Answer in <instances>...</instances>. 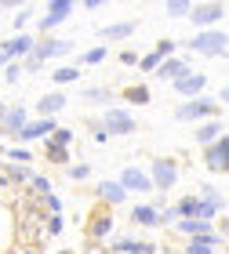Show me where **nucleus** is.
<instances>
[{"label": "nucleus", "mask_w": 229, "mask_h": 254, "mask_svg": "<svg viewBox=\"0 0 229 254\" xmlns=\"http://www.w3.org/2000/svg\"><path fill=\"white\" fill-rule=\"evenodd\" d=\"M48 236V229H44V214H40V207H33V203H26V207H18V222H15V240L22 247H37L40 240Z\"/></svg>", "instance_id": "obj_1"}, {"label": "nucleus", "mask_w": 229, "mask_h": 254, "mask_svg": "<svg viewBox=\"0 0 229 254\" xmlns=\"http://www.w3.org/2000/svg\"><path fill=\"white\" fill-rule=\"evenodd\" d=\"M189 48H197L200 55H219V59H222V55L229 51V37L219 33V29H208V33H200V37H193Z\"/></svg>", "instance_id": "obj_2"}, {"label": "nucleus", "mask_w": 229, "mask_h": 254, "mask_svg": "<svg viewBox=\"0 0 229 254\" xmlns=\"http://www.w3.org/2000/svg\"><path fill=\"white\" fill-rule=\"evenodd\" d=\"M215 113H219V102H211V98H193V102H186V106L175 109V117H178V120H200V117H215Z\"/></svg>", "instance_id": "obj_3"}, {"label": "nucleus", "mask_w": 229, "mask_h": 254, "mask_svg": "<svg viewBox=\"0 0 229 254\" xmlns=\"http://www.w3.org/2000/svg\"><path fill=\"white\" fill-rule=\"evenodd\" d=\"M226 4H197V7H193V15H189V22H193V26H200L204 33H208L211 26H215V22H219L222 15H226Z\"/></svg>", "instance_id": "obj_4"}, {"label": "nucleus", "mask_w": 229, "mask_h": 254, "mask_svg": "<svg viewBox=\"0 0 229 254\" xmlns=\"http://www.w3.org/2000/svg\"><path fill=\"white\" fill-rule=\"evenodd\" d=\"M33 51H37V44H33V37H26V33H18L15 40H7L4 48H0V65H4L7 59H29Z\"/></svg>", "instance_id": "obj_5"}, {"label": "nucleus", "mask_w": 229, "mask_h": 254, "mask_svg": "<svg viewBox=\"0 0 229 254\" xmlns=\"http://www.w3.org/2000/svg\"><path fill=\"white\" fill-rule=\"evenodd\" d=\"M102 124H106V131H109V134H131V131H135L131 113H124V109H117V106L102 113Z\"/></svg>", "instance_id": "obj_6"}, {"label": "nucleus", "mask_w": 229, "mask_h": 254, "mask_svg": "<svg viewBox=\"0 0 229 254\" xmlns=\"http://www.w3.org/2000/svg\"><path fill=\"white\" fill-rule=\"evenodd\" d=\"M70 15H73V4H70V0H51L48 11H44V18H40V29L48 33V29L59 26V22H66Z\"/></svg>", "instance_id": "obj_7"}, {"label": "nucleus", "mask_w": 229, "mask_h": 254, "mask_svg": "<svg viewBox=\"0 0 229 254\" xmlns=\"http://www.w3.org/2000/svg\"><path fill=\"white\" fill-rule=\"evenodd\" d=\"M150 178H153V186H160V192H167V189L178 182V167H175V160H156Z\"/></svg>", "instance_id": "obj_8"}, {"label": "nucleus", "mask_w": 229, "mask_h": 254, "mask_svg": "<svg viewBox=\"0 0 229 254\" xmlns=\"http://www.w3.org/2000/svg\"><path fill=\"white\" fill-rule=\"evenodd\" d=\"M204 84H208V76L189 69V73H182V76L175 80V91H178V95H186V98H197L200 91H204Z\"/></svg>", "instance_id": "obj_9"}, {"label": "nucleus", "mask_w": 229, "mask_h": 254, "mask_svg": "<svg viewBox=\"0 0 229 254\" xmlns=\"http://www.w3.org/2000/svg\"><path fill=\"white\" fill-rule=\"evenodd\" d=\"M70 48H73L70 40H51V37H44V40L37 44V51H33V59H37V62L44 65L48 59H55V55H66Z\"/></svg>", "instance_id": "obj_10"}, {"label": "nucleus", "mask_w": 229, "mask_h": 254, "mask_svg": "<svg viewBox=\"0 0 229 254\" xmlns=\"http://www.w3.org/2000/svg\"><path fill=\"white\" fill-rule=\"evenodd\" d=\"M120 186H124V189H131V192H150V189H153V178H150V175H142L139 167H128V171L120 175Z\"/></svg>", "instance_id": "obj_11"}, {"label": "nucleus", "mask_w": 229, "mask_h": 254, "mask_svg": "<svg viewBox=\"0 0 229 254\" xmlns=\"http://www.w3.org/2000/svg\"><path fill=\"white\" fill-rule=\"evenodd\" d=\"M204 164H208V171H219V175H229V149L219 142L208 149V156H204Z\"/></svg>", "instance_id": "obj_12"}, {"label": "nucleus", "mask_w": 229, "mask_h": 254, "mask_svg": "<svg viewBox=\"0 0 229 254\" xmlns=\"http://www.w3.org/2000/svg\"><path fill=\"white\" fill-rule=\"evenodd\" d=\"M48 134H55V120L44 117V120H37V124H29L26 131L18 134V142H33V138H48Z\"/></svg>", "instance_id": "obj_13"}, {"label": "nucleus", "mask_w": 229, "mask_h": 254, "mask_svg": "<svg viewBox=\"0 0 229 254\" xmlns=\"http://www.w3.org/2000/svg\"><path fill=\"white\" fill-rule=\"evenodd\" d=\"M0 127H4V134H15V138H18V134H22V131H26V127H29V124H26V109L11 106V113H7V120L0 124Z\"/></svg>", "instance_id": "obj_14"}, {"label": "nucleus", "mask_w": 229, "mask_h": 254, "mask_svg": "<svg viewBox=\"0 0 229 254\" xmlns=\"http://www.w3.org/2000/svg\"><path fill=\"white\" fill-rule=\"evenodd\" d=\"M178 233H186V236H211V222H204V218H182L178 222Z\"/></svg>", "instance_id": "obj_15"}, {"label": "nucleus", "mask_w": 229, "mask_h": 254, "mask_svg": "<svg viewBox=\"0 0 229 254\" xmlns=\"http://www.w3.org/2000/svg\"><path fill=\"white\" fill-rule=\"evenodd\" d=\"M59 109H66V95L62 91H51V95L40 98V117H55Z\"/></svg>", "instance_id": "obj_16"}, {"label": "nucleus", "mask_w": 229, "mask_h": 254, "mask_svg": "<svg viewBox=\"0 0 229 254\" xmlns=\"http://www.w3.org/2000/svg\"><path fill=\"white\" fill-rule=\"evenodd\" d=\"M197 142H200V145H208V149H211L215 142H222V124H219V120L204 124L200 131H197Z\"/></svg>", "instance_id": "obj_17"}, {"label": "nucleus", "mask_w": 229, "mask_h": 254, "mask_svg": "<svg viewBox=\"0 0 229 254\" xmlns=\"http://www.w3.org/2000/svg\"><path fill=\"white\" fill-rule=\"evenodd\" d=\"M98 196H102L106 203H124V196H128V189H124L120 182H102V186H98Z\"/></svg>", "instance_id": "obj_18"}, {"label": "nucleus", "mask_w": 229, "mask_h": 254, "mask_svg": "<svg viewBox=\"0 0 229 254\" xmlns=\"http://www.w3.org/2000/svg\"><path fill=\"white\" fill-rule=\"evenodd\" d=\"M182 73H189V62H182V59H167L164 65H160V80H178Z\"/></svg>", "instance_id": "obj_19"}, {"label": "nucleus", "mask_w": 229, "mask_h": 254, "mask_svg": "<svg viewBox=\"0 0 229 254\" xmlns=\"http://www.w3.org/2000/svg\"><path fill=\"white\" fill-rule=\"evenodd\" d=\"M87 233H91V240L109 236V233H113V214H95V218H91V229H87Z\"/></svg>", "instance_id": "obj_20"}, {"label": "nucleus", "mask_w": 229, "mask_h": 254, "mask_svg": "<svg viewBox=\"0 0 229 254\" xmlns=\"http://www.w3.org/2000/svg\"><path fill=\"white\" fill-rule=\"evenodd\" d=\"M131 218H135L139 225H146V229L164 225V222H160V211H156V207H135V211H131Z\"/></svg>", "instance_id": "obj_21"}, {"label": "nucleus", "mask_w": 229, "mask_h": 254, "mask_svg": "<svg viewBox=\"0 0 229 254\" xmlns=\"http://www.w3.org/2000/svg\"><path fill=\"white\" fill-rule=\"evenodd\" d=\"M215 247H219V236H197V240H189V247H186V254H211Z\"/></svg>", "instance_id": "obj_22"}, {"label": "nucleus", "mask_w": 229, "mask_h": 254, "mask_svg": "<svg viewBox=\"0 0 229 254\" xmlns=\"http://www.w3.org/2000/svg\"><path fill=\"white\" fill-rule=\"evenodd\" d=\"M153 244H142V240H117V254H153Z\"/></svg>", "instance_id": "obj_23"}, {"label": "nucleus", "mask_w": 229, "mask_h": 254, "mask_svg": "<svg viewBox=\"0 0 229 254\" xmlns=\"http://www.w3.org/2000/svg\"><path fill=\"white\" fill-rule=\"evenodd\" d=\"M135 33V22L128 18V22H117V26H106L102 29V40H120V37H131Z\"/></svg>", "instance_id": "obj_24"}, {"label": "nucleus", "mask_w": 229, "mask_h": 254, "mask_svg": "<svg viewBox=\"0 0 229 254\" xmlns=\"http://www.w3.org/2000/svg\"><path fill=\"white\" fill-rule=\"evenodd\" d=\"M200 211H204V200H197V196H186V200L178 203L182 218H200Z\"/></svg>", "instance_id": "obj_25"}, {"label": "nucleus", "mask_w": 229, "mask_h": 254, "mask_svg": "<svg viewBox=\"0 0 229 254\" xmlns=\"http://www.w3.org/2000/svg\"><path fill=\"white\" fill-rule=\"evenodd\" d=\"M55 84H76V80H80V69L76 65H62V69H55Z\"/></svg>", "instance_id": "obj_26"}, {"label": "nucleus", "mask_w": 229, "mask_h": 254, "mask_svg": "<svg viewBox=\"0 0 229 254\" xmlns=\"http://www.w3.org/2000/svg\"><path fill=\"white\" fill-rule=\"evenodd\" d=\"M193 7H197V4H189V0H171V4H167V15L182 18V15H193Z\"/></svg>", "instance_id": "obj_27"}, {"label": "nucleus", "mask_w": 229, "mask_h": 254, "mask_svg": "<svg viewBox=\"0 0 229 254\" xmlns=\"http://www.w3.org/2000/svg\"><path fill=\"white\" fill-rule=\"evenodd\" d=\"M4 175H7L11 182H26V178H29V171L22 167V164H7V167H4Z\"/></svg>", "instance_id": "obj_28"}, {"label": "nucleus", "mask_w": 229, "mask_h": 254, "mask_svg": "<svg viewBox=\"0 0 229 254\" xmlns=\"http://www.w3.org/2000/svg\"><path fill=\"white\" fill-rule=\"evenodd\" d=\"M153 55H156V59H171V55H175V40H160L153 48Z\"/></svg>", "instance_id": "obj_29"}, {"label": "nucleus", "mask_w": 229, "mask_h": 254, "mask_svg": "<svg viewBox=\"0 0 229 254\" xmlns=\"http://www.w3.org/2000/svg\"><path fill=\"white\" fill-rule=\"evenodd\" d=\"M106 55H109V48H91V51L84 55V62H87V65H95V62L106 59Z\"/></svg>", "instance_id": "obj_30"}, {"label": "nucleus", "mask_w": 229, "mask_h": 254, "mask_svg": "<svg viewBox=\"0 0 229 254\" xmlns=\"http://www.w3.org/2000/svg\"><path fill=\"white\" fill-rule=\"evenodd\" d=\"M128 102H150V87H128Z\"/></svg>", "instance_id": "obj_31"}, {"label": "nucleus", "mask_w": 229, "mask_h": 254, "mask_svg": "<svg viewBox=\"0 0 229 254\" xmlns=\"http://www.w3.org/2000/svg\"><path fill=\"white\" fill-rule=\"evenodd\" d=\"M66 142H73V131H66V127H62V131H55V134H51V145H59V149H62Z\"/></svg>", "instance_id": "obj_32"}, {"label": "nucleus", "mask_w": 229, "mask_h": 254, "mask_svg": "<svg viewBox=\"0 0 229 254\" xmlns=\"http://www.w3.org/2000/svg\"><path fill=\"white\" fill-rule=\"evenodd\" d=\"M87 175H91V167H87V164H76V167H70V178H73V182H84Z\"/></svg>", "instance_id": "obj_33"}, {"label": "nucleus", "mask_w": 229, "mask_h": 254, "mask_svg": "<svg viewBox=\"0 0 229 254\" xmlns=\"http://www.w3.org/2000/svg\"><path fill=\"white\" fill-rule=\"evenodd\" d=\"M59 233H62V218L51 214V218H48V236H59Z\"/></svg>", "instance_id": "obj_34"}, {"label": "nucleus", "mask_w": 229, "mask_h": 254, "mask_svg": "<svg viewBox=\"0 0 229 254\" xmlns=\"http://www.w3.org/2000/svg\"><path fill=\"white\" fill-rule=\"evenodd\" d=\"M33 189H37L40 196H51V182L48 178H33Z\"/></svg>", "instance_id": "obj_35"}, {"label": "nucleus", "mask_w": 229, "mask_h": 254, "mask_svg": "<svg viewBox=\"0 0 229 254\" xmlns=\"http://www.w3.org/2000/svg\"><path fill=\"white\" fill-rule=\"evenodd\" d=\"M18 76H22V65H18V62L4 69V80H7V84H15V80H18Z\"/></svg>", "instance_id": "obj_36"}, {"label": "nucleus", "mask_w": 229, "mask_h": 254, "mask_svg": "<svg viewBox=\"0 0 229 254\" xmlns=\"http://www.w3.org/2000/svg\"><path fill=\"white\" fill-rule=\"evenodd\" d=\"M87 98H91V102H106V98H109V91H106V87H91V91H87Z\"/></svg>", "instance_id": "obj_37"}, {"label": "nucleus", "mask_w": 229, "mask_h": 254, "mask_svg": "<svg viewBox=\"0 0 229 254\" xmlns=\"http://www.w3.org/2000/svg\"><path fill=\"white\" fill-rule=\"evenodd\" d=\"M26 160H29L26 149H11V164H26Z\"/></svg>", "instance_id": "obj_38"}, {"label": "nucleus", "mask_w": 229, "mask_h": 254, "mask_svg": "<svg viewBox=\"0 0 229 254\" xmlns=\"http://www.w3.org/2000/svg\"><path fill=\"white\" fill-rule=\"evenodd\" d=\"M139 65L146 69V73H150V69H156V65H160V59H156V55H146V59H142Z\"/></svg>", "instance_id": "obj_39"}, {"label": "nucleus", "mask_w": 229, "mask_h": 254, "mask_svg": "<svg viewBox=\"0 0 229 254\" xmlns=\"http://www.w3.org/2000/svg\"><path fill=\"white\" fill-rule=\"evenodd\" d=\"M26 22H29V11H26V7H18V15H15V29H22Z\"/></svg>", "instance_id": "obj_40"}, {"label": "nucleus", "mask_w": 229, "mask_h": 254, "mask_svg": "<svg viewBox=\"0 0 229 254\" xmlns=\"http://www.w3.org/2000/svg\"><path fill=\"white\" fill-rule=\"evenodd\" d=\"M120 62H124V65H135V62H142V59H139L135 51H124V55H120Z\"/></svg>", "instance_id": "obj_41"}, {"label": "nucleus", "mask_w": 229, "mask_h": 254, "mask_svg": "<svg viewBox=\"0 0 229 254\" xmlns=\"http://www.w3.org/2000/svg\"><path fill=\"white\" fill-rule=\"evenodd\" d=\"M109 131H106V124H95V142H106Z\"/></svg>", "instance_id": "obj_42"}, {"label": "nucleus", "mask_w": 229, "mask_h": 254, "mask_svg": "<svg viewBox=\"0 0 229 254\" xmlns=\"http://www.w3.org/2000/svg\"><path fill=\"white\" fill-rule=\"evenodd\" d=\"M48 156H51V160H59V164H62V160H66V149H59V145H51V149H48Z\"/></svg>", "instance_id": "obj_43"}, {"label": "nucleus", "mask_w": 229, "mask_h": 254, "mask_svg": "<svg viewBox=\"0 0 229 254\" xmlns=\"http://www.w3.org/2000/svg\"><path fill=\"white\" fill-rule=\"evenodd\" d=\"M175 218H178V207H171V211H164V214H160V222L167 225V222H175Z\"/></svg>", "instance_id": "obj_44"}, {"label": "nucleus", "mask_w": 229, "mask_h": 254, "mask_svg": "<svg viewBox=\"0 0 229 254\" xmlns=\"http://www.w3.org/2000/svg\"><path fill=\"white\" fill-rule=\"evenodd\" d=\"M222 102H226V106H229V87H222V95H219Z\"/></svg>", "instance_id": "obj_45"}, {"label": "nucleus", "mask_w": 229, "mask_h": 254, "mask_svg": "<svg viewBox=\"0 0 229 254\" xmlns=\"http://www.w3.org/2000/svg\"><path fill=\"white\" fill-rule=\"evenodd\" d=\"M222 145H226V149H229V134H222Z\"/></svg>", "instance_id": "obj_46"}, {"label": "nucleus", "mask_w": 229, "mask_h": 254, "mask_svg": "<svg viewBox=\"0 0 229 254\" xmlns=\"http://www.w3.org/2000/svg\"><path fill=\"white\" fill-rule=\"evenodd\" d=\"M226 236H229V229H226Z\"/></svg>", "instance_id": "obj_47"}]
</instances>
